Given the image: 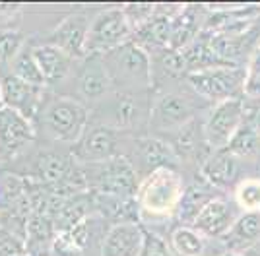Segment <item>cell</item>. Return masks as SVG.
<instances>
[{
    "instance_id": "29",
    "label": "cell",
    "mask_w": 260,
    "mask_h": 256,
    "mask_svg": "<svg viewBox=\"0 0 260 256\" xmlns=\"http://www.w3.org/2000/svg\"><path fill=\"white\" fill-rule=\"evenodd\" d=\"M25 47V37L14 27H0V70L10 68L14 58Z\"/></svg>"
},
{
    "instance_id": "17",
    "label": "cell",
    "mask_w": 260,
    "mask_h": 256,
    "mask_svg": "<svg viewBox=\"0 0 260 256\" xmlns=\"http://www.w3.org/2000/svg\"><path fill=\"white\" fill-rule=\"evenodd\" d=\"M239 213L241 212H239L237 204L233 202V198L219 194L202 208V212L198 213L192 227L206 239L221 241L229 233L233 223L237 221Z\"/></svg>"
},
{
    "instance_id": "23",
    "label": "cell",
    "mask_w": 260,
    "mask_h": 256,
    "mask_svg": "<svg viewBox=\"0 0 260 256\" xmlns=\"http://www.w3.org/2000/svg\"><path fill=\"white\" fill-rule=\"evenodd\" d=\"M219 194L221 192L212 188L204 179H200V175H196L188 184H184V192L181 196L179 208H177V215H175L177 225H190L192 227L198 213L202 212V208Z\"/></svg>"
},
{
    "instance_id": "9",
    "label": "cell",
    "mask_w": 260,
    "mask_h": 256,
    "mask_svg": "<svg viewBox=\"0 0 260 256\" xmlns=\"http://www.w3.org/2000/svg\"><path fill=\"white\" fill-rule=\"evenodd\" d=\"M128 136L130 134L113 130L105 124L89 122L82 138L70 148V153L80 165H98L122 155Z\"/></svg>"
},
{
    "instance_id": "27",
    "label": "cell",
    "mask_w": 260,
    "mask_h": 256,
    "mask_svg": "<svg viewBox=\"0 0 260 256\" xmlns=\"http://www.w3.org/2000/svg\"><path fill=\"white\" fill-rule=\"evenodd\" d=\"M233 202L237 204L239 212L260 213V177L239 179L233 188Z\"/></svg>"
},
{
    "instance_id": "14",
    "label": "cell",
    "mask_w": 260,
    "mask_h": 256,
    "mask_svg": "<svg viewBox=\"0 0 260 256\" xmlns=\"http://www.w3.org/2000/svg\"><path fill=\"white\" fill-rule=\"evenodd\" d=\"M35 122L8 107L0 109V161L23 155V151L35 142Z\"/></svg>"
},
{
    "instance_id": "8",
    "label": "cell",
    "mask_w": 260,
    "mask_h": 256,
    "mask_svg": "<svg viewBox=\"0 0 260 256\" xmlns=\"http://www.w3.org/2000/svg\"><path fill=\"white\" fill-rule=\"evenodd\" d=\"M122 155L130 161L140 179L157 169H181V163L177 159L171 144L155 134L128 136Z\"/></svg>"
},
{
    "instance_id": "4",
    "label": "cell",
    "mask_w": 260,
    "mask_h": 256,
    "mask_svg": "<svg viewBox=\"0 0 260 256\" xmlns=\"http://www.w3.org/2000/svg\"><path fill=\"white\" fill-rule=\"evenodd\" d=\"M177 85L152 91L153 99L148 130L155 136H167L175 130L186 126L188 122L198 118V111L210 109V105L196 95L188 84L186 89H181Z\"/></svg>"
},
{
    "instance_id": "12",
    "label": "cell",
    "mask_w": 260,
    "mask_h": 256,
    "mask_svg": "<svg viewBox=\"0 0 260 256\" xmlns=\"http://www.w3.org/2000/svg\"><path fill=\"white\" fill-rule=\"evenodd\" d=\"M245 120V103L243 95L233 97L228 101H221L217 105L208 109L206 118L202 120L204 128V138L210 149H225L229 140L237 132V128Z\"/></svg>"
},
{
    "instance_id": "15",
    "label": "cell",
    "mask_w": 260,
    "mask_h": 256,
    "mask_svg": "<svg viewBox=\"0 0 260 256\" xmlns=\"http://www.w3.org/2000/svg\"><path fill=\"white\" fill-rule=\"evenodd\" d=\"M183 4H155V14L146 25L132 33V41L148 54H155L169 49L173 20Z\"/></svg>"
},
{
    "instance_id": "36",
    "label": "cell",
    "mask_w": 260,
    "mask_h": 256,
    "mask_svg": "<svg viewBox=\"0 0 260 256\" xmlns=\"http://www.w3.org/2000/svg\"><path fill=\"white\" fill-rule=\"evenodd\" d=\"M0 109H4V99H2V87H0Z\"/></svg>"
},
{
    "instance_id": "20",
    "label": "cell",
    "mask_w": 260,
    "mask_h": 256,
    "mask_svg": "<svg viewBox=\"0 0 260 256\" xmlns=\"http://www.w3.org/2000/svg\"><path fill=\"white\" fill-rule=\"evenodd\" d=\"M167 245L175 256H223L228 250L221 241H212L190 225H175L167 235Z\"/></svg>"
},
{
    "instance_id": "28",
    "label": "cell",
    "mask_w": 260,
    "mask_h": 256,
    "mask_svg": "<svg viewBox=\"0 0 260 256\" xmlns=\"http://www.w3.org/2000/svg\"><path fill=\"white\" fill-rule=\"evenodd\" d=\"M14 76H18L20 80H23L25 84H31L35 87H45L47 89V84H45V78L39 70V66L33 58V51L31 45L29 47H23L20 54L14 58V62L10 64V70Z\"/></svg>"
},
{
    "instance_id": "5",
    "label": "cell",
    "mask_w": 260,
    "mask_h": 256,
    "mask_svg": "<svg viewBox=\"0 0 260 256\" xmlns=\"http://www.w3.org/2000/svg\"><path fill=\"white\" fill-rule=\"evenodd\" d=\"M101 60L113 82V89H128V91L152 89V58L132 39L113 49L111 53L103 54Z\"/></svg>"
},
{
    "instance_id": "19",
    "label": "cell",
    "mask_w": 260,
    "mask_h": 256,
    "mask_svg": "<svg viewBox=\"0 0 260 256\" xmlns=\"http://www.w3.org/2000/svg\"><path fill=\"white\" fill-rule=\"evenodd\" d=\"M33 58L39 66L41 74L45 78L47 87H58L68 82V78L74 72L76 58L68 56L64 51H60L58 47L49 45V43H39L31 45Z\"/></svg>"
},
{
    "instance_id": "22",
    "label": "cell",
    "mask_w": 260,
    "mask_h": 256,
    "mask_svg": "<svg viewBox=\"0 0 260 256\" xmlns=\"http://www.w3.org/2000/svg\"><path fill=\"white\" fill-rule=\"evenodd\" d=\"M142 245H144L142 223L111 225L101 245V256H140Z\"/></svg>"
},
{
    "instance_id": "16",
    "label": "cell",
    "mask_w": 260,
    "mask_h": 256,
    "mask_svg": "<svg viewBox=\"0 0 260 256\" xmlns=\"http://www.w3.org/2000/svg\"><path fill=\"white\" fill-rule=\"evenodd\" d=\"M0 87H2V99L4 107H8L12 111H18L20 115L29 118L31 122L37 120V115L43 107V101L47 97L45 87H35L31 84H25L18 76L12 72L0 74Z\"/></svg>"
},
{
    "instance_id": "34",
    "label": "cell",
    "mask_w": 260,
    "mask_h": 256,
    "mask_svg": "<svg viewBox=\"0 0 260 256\" xmlns=\"http://www.w3.org/2000/svg\"><path fill=\"white\" fill-rule=\"evenodd\" d=\"M256 248H258V246H256ZM256 248H252V250H249V252H241V254H237V252H225L223 256H256L254 254Z\"/></svg>"
},
{
    "instance_id": "2",
    "label": "cell",
    "mask_w": 260,
    "mask_h": 256,
    "mask_svg": "<svg viewBox=\"0 0 260 256\" xmlns=\"http://www.w3.org/2000/svg\"><path fill=\"white\" fill-rule=\"evenodd\" d=\"M89 124V107L68 95L47 93L43 107L37 115L35 128L43 130V136L58 146L72 148L82 138Z\"/></svg>"
},
{
    "instance_id": "1",
    "label": "cell",
    "mask_w": 260,
    "mask_h": 256,
    "mask_svg": "<svg viewBox=\"0 0 260 256\" xmlns=\"http://www.w3.org/2000/svg\"><path fill=\"white\" fill-rule=\"evenodd\" d=\"M152 89L148 91H128L113 89L105 99L89 109V122H98L119 130L130 136L146 134L150 126L152 113Z\"/></svg>"
},
{
    "instance_id": "7",
    "label": "cell",
    "mask_w": 260,
    "mask_h": 256,
    "mask_svg": "<svg viewBox=\"0 0 260 256\" xmlns=\"http://www.w3.org/2000/svg\"><path fill=\"white\" fill-rule=\"evenodd\" d=\"M247 70L241 66H216L200 72H190L186 76V84L202 101L210 107L233 97L243 95Z\"/></svg>"
},
{
    "instance_id": "18",
    "label": "cell",
    "mask_w": 260,
    "mask_h": 256,
    "mask_svg": "<svg viewBox=\"0 0 260 256\" xmlns=\"http://www.w3.org/2000/svg\"><path fill=\"white\" fill-rule=\"evenodd\" d=\"M161 138H165L171 144V148H173L175 155H177L181 165H194L196 169H200L204 159L214 151L206 144L204 128H202L200 118H194L186 126L179 128V130H175L167 136H161Z\"/></svg>"
},
{
    "instance_id": "37",
    "label": "cell",
    "mask_w": 260,
    "mask_h": 256,
    "mask_svg": "<svg viewBox=\"0 0 260 256\" xmlns=\"http://www.w3.org/2000/svg\"><path fill=\"white\" fill-rule=\"evenodd\" d=\"M22 256H25V254H22Z\"/></svg>"
},
{
    "instance_id": "33",
    "label": "cell",
    "mask_w": 260,
    "mask_h": 256,
    "mask_svg": "<svg viewBox=\"0 0 260 256\" xmlns=\"http://www.w3.org/2000/svg\"><path fill=\"white\" fill-rule=\"evenodd\" d=\"M25 254V241L0 227V256Z\"/></svg>"
},
{
    "instance_id": "21",
    "label": "cell",
    "mask_w": 260,
    "mask_h": 256,
    "mask_svg": "<svg viewBox=\"0 0 260 256\" xmlns=\"http://www.w3.org/2000/svg\"><path fill=\"white\" fill-rule=\"evenodd\" d=\"M196 175H200V179H204L217 192L228 190L229 186L235 188V184L239 182V159L225 149H217L204 159Z\"/></svg>"
},
{
    "instance_id": "32",
    "label": "cell",
    "mask_w": 260,
    "mask_h": 256,
    "mask_svg": "<svg viewBox=\"0 0 260 256\" xmlns=\"http://www.w3.org/2000/svg\"><path fill=\"white\" fill-rule=\"evenodd\" d=\"M140 256H175L167 245V239L163 235L150 231L144 227V245H142Z\"/></svg>"
},
{
    "instance_id": "30",
    "label": "cell",
    "mask_w": 260,
    "mask_h": 256,
    "mask_svg": "<svg viewBox=\"0 0 260 256\" xmlns=\"http://www.w3.org/2000/svg\"><path fill=\"white\" fill-rule=\"evenodd\" d=\"M245 70H247V76L243 85V95L260 101V47L252 53Z\"/></svg>"
},
{
    "instance_id": "31",
    "label": "cell",
    "mask_w": 260,
    "mask_h": 256,
    "mask_svg": "<svg viewBox=\"0 0 260 256\" xmlns=\"http://www.w3.org/2000/svg\"><path fill=\"white\" fill-rule=\"evenodd\" d=\"M122 12H124V18L128 21V25L132 27V33H134L153 18L155 4H124Z\"/></svg>"
},
{
    "instance_id": "13",
    "label": "cell",
    "mask_w": 260,
    "mask_h": 256,
    "mask_svg": "<svg viewBox=\"0 0 260 256\" xmlns=\"http://www.w3.org/2000/svg\"><path fill=\"white\" fill-rule=\"evenodd\" d=\"M91 20L93 18H89L84 8L74 10L72 14H68L66 18H62L54 25L43 43L54 45L60 51H64L68 56H72L76 60H82V58L87 56L86 47Z\"/></svg>"
},
{
    "instance_id": "10",
    "label": "cell",
    "mask_w": 260,
    "mask_h": 256,
    "mask_svg": "<svg viewBox=\"0 0 260 256\" xmlns=\"http://www.w3.org/2000/svg\"><path fill=\"white\" fill-rule=\"evenodd\" d=\"M132 39V27L124 18L122 6H111L98 12L87 33V56H103Z\"/></svg>"
},
{
    "instance_id": "35",
    "label": "cell",
    "mask_w": 260,
    "mask_h": 256,
    "mask_svg": "<svg viewBox=\"0 0 260 256\" xmlns=\"http://www.w3.org/2000/svg\"><path fill=\"white\" fill-rule=\"evenodd\" d=\"M254 128H256V132H258V136H260V109H258V113H256V117H254Z\"/></svg>"
},
{
    "instance_id": "25",
    "label": "cell",
    "mask_w": 260,
    "mask_h": 256,
    "mask_svg": "<svg viewBox=\"0 0 260 256\" xmlns=\"http://www.w3.org/2000/svg\"><path fill=\"white\" fill-rule=\"evenodd\" d=\"M228 252H249L260 245V213L241 212L237 221L221 239Z\"/></svg>"
},
{
    "instance_id": "3",
    "label": "cell",
    "mask_w": 260,
    "mask_h": 256,
    "mask_svg": "<svg viewBox=\"0 0 260 256\" xmlns=\"http://www.w3.org/2000/svg\"><path fill=\"white\" fill-rule=\"evenodd\" d=\"M184 192V179L181 169H157L140 179L134 200L140 212V219L167 221L175 219L177 208Z\"/></svg>"
},
{
    "instance_id": "6",
    "label": "cell",
    "mask_w": 260,
    "mask_h": 256,
    "mask_svg": "<svg viewBox=\"0 0 260 256\" xmlns=\"http://www.w3.org/2000/svg\"><path fill=\"white\" fill-rule=\"evenodd\" d=\"M87 192L119 196V198H134L138 190L140 177L124 155H117L113 159L98 163V165H82Z\"/></svg>"
},
{
    "instance_id": "26",
    "label": "cell",
    "mask_w": 260,
    "mask_h": 256,
    "mask_svg": "<svg viewBox=\"0 0 260 256\" xmlns=\"http://www.w3.org/2000/svg\"><path fill=\"white\" fill-rule=\"evenodd\" d=\"M228 153H231L237 159H254L260 153V136L254 128V118L245 117L243 124L237 128L233 138L229 140Z\"/></svg>"
},
{
    "instance_id": "11",
    "label": "cell",
    "mask_w": 260,
    "mask_h": 256,
    "mask_svg": "<svg viewBox=\"0 0 260 256\" xmlns=\"http://www.w3.org/2000/svg\"><path fill=\"white\" fill-rule=\"evenodd\" d=\"M66 84H70L68 97L78 99L89 109L98 105L101 99H105L113 91V82L109 78L101 56H86L78 60L74 72Z\"/></svg>"
},
{
    "instance_id": "24",
    "label": "cell",
    "mask_w": 260,
    "mask_h": 256,
    "mask_svg": "<svg viewBox=\"0 0 260 256\" xmlns=\"http://www.w3.org/2000/svg\"><path fill=\"white\" fill-rule=\"evenodd\" d=\"M208 18V6H181L179 14L173 20V31H171V45L169 49L183 51L188 43H192L204 31V23Z\"/></svg>"
}]
</instances>
